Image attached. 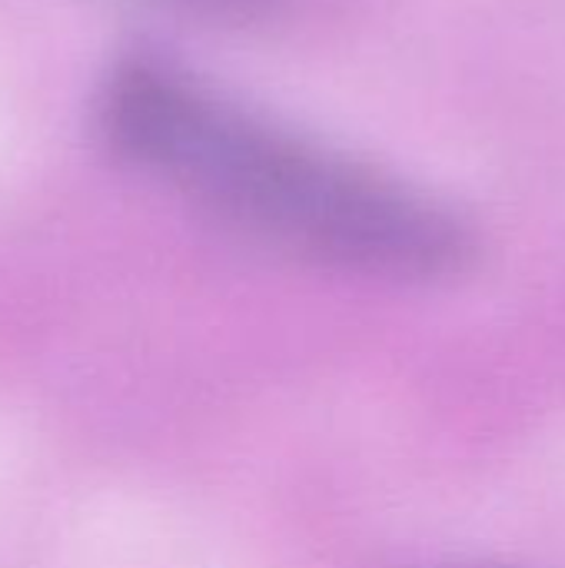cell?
<instances>
[{"label": "cell", "instance_id": "obj_1", "mask_svg": "<svg viewBox=\"0 0 565 568\" xmlns=\"http://www.w3.org/2000/svg\"><path fill=\"white\" fill-rule=\"evenodd\" d=\"M107 143L223 223L343 273L436 283L470 266L473 230L436 196L300 133L163 57L100 87Z\"/></svg>", "mask_w": 565, "mask_h": 568}, {"label": "cell", "instance_id": "obj_2", "mask_svg": "<svg viewBox=\"0 0 565 568\" xmlns=\"http://www.w3.org/2000/svg\"><path fill=\"white\" fill-rule=\"evenodd\" d=\"M193 7L213 10V13H236V17H250V13H263L270 10L276 0H186Z\"/></svg>", "mask_w": 565, "mask_h": 568}]
</instances>
